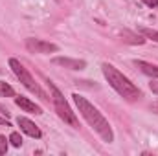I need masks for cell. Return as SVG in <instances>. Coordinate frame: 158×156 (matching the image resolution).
I'll return each instance as SVG.
<instances>
[{
	"mask_svg": "<svg viewBox=\"0 0 158 156\" xmlns=\"http://www.w3.org/2000/svg\"><path fill=\"white\" fill-rule=\"evenodd\" d=\"M151 88H153V90L158 94V84H156V83H151Z\"/></svg>",
	"mask_w": 158,
	"mask_h": 156,
	"instance_id": "obj_19",
	"label": "cell"
},
{
	"mask_svg": "<svg viewBox=\"0 0 158 156\" xmlns=\"http://www.w3.org/2000/svg\"><path fill=\"white\" fill-rule=\"evenodd\" d=\"M9 68L13 70V74L19 77V81L30 90V92H33V94H37V96H40V97H44V94H42V90H40V86L35 83V79L31 77V74L24 68V64L19 61V59H15V57H11L9 59Z\"/></svg>",
	"mask_w": 158,
	"mask_h": 156,
	"instance_id": "obj_3",
	"label": "cell"
},
{
	"mask_svg": "<svg viewBox=\"0 0 158 156\" xmlns=\"http://www.w3.org/2000/svg\"><path fill=\"white\" fill-rule=\"evenodd\" d=\"M140 33L143 35V37H147V39H153L158 42V31L156 30H149V28H142L140 30Z\"/></svg>",
	"mask_w": 158,
	"mask_h": 156,
	"instance_id": "obj_11",
	"label": "cell"
},
{
	"mask_svg": "<svg viewBox=\"0 0 158 156\" xmlns=\"http://www.w3.org/2000/svg\"><path fill=\"white\" fill-rule=\"evenodd\" d=\"M0 72H2V68H0Z\"/></svg>",
	"mask_w": 158,
	"mask_h": 156,
	"instance_id": "obj_21",
	"label": "cell"
},
{
	"mask_svg": "<svg viewBox=\"0 0 158 156\" xmlns=\"http://www.w3.org/2000/svg\"><path fill=\"white\" fill-rule=\"evenodd\" d=\"M74 97V103L77 105L79 112H81V116L86 119V123L107 142V143H110V142H114V132H112V129H110V125H109V121L103 117V114L86 99V97H83V96H79V94H74L72 96Z\"/></svg>",
	"mask_w": 158,
	"mask_h": 156,
	"instance_id": "obj_1",
	"label": "cell"
},
{
	"mask_svg": "<svg viewBox=\"0 0 158 156\" xmlns=\"http://www.w3.org/2000/svg\"><path fill=\"white\" fill-rule=\"evenodd\" d=\"M57 2H63V0H57Z\"/></svg>",
	"mask_w": 158,
	"mask_h": 156,
	"instance_id": "obj_20",
	"label": "cell"
},
{
	"mask_svg": "<svg viewBox=\"0 0 158 156\" xmlns=\"http://www.w3.org/2000/svg\"><path fill=\"white\" fill-rule=\"evenodd\" d=\"M17 123H19V127H20V130L22 132H26L28 136H31V138H37L39 140L40 136H42V132H40V129L31 121V119H28V117H20L17 119Z\"/></svg>",
	"mask_w": 158,
	"mask_h": 156,
	"instance_id": "obj_7",
	"label": "cell"
},
{
	"mask_svg": "<svg viewBox=\"0 0 158 156\" xmlns=\"http://www.w3.org/2000/svg\"><path fill=\"white\" fill-rule=\"evenodd\" d=\"M0 94H2V96H9V97H13V96H15V90H13L7 83H0Z\"/></svg>",
	"mask_w": 158,
	"mask_h": 156,
	"instance_id": "obj_12",
	"label": "cell"
},
{
	"mask_svg": "<svg viewBox=\"0 0 158 156\" xmlns=\"http://www.w3.org/2000/svg\"><path fill=\"white\" fill-rule=\"evenodd\" d=\"M121 37H123L125 42H131V44H143L145 42L143 35H138V33H132V31H127V30L121 31Z\"/></svg>",
	"mask_w": 158,
	"mask_h": 156,
	"instance_id": "obj_10",
	"label": "cell"
},
{
	"mask_svg": "<svg viewBox=\"0 0 158 156\" xmlns=\"http://www.w3.org/2000/svg\"><path fill=\"white\" fill-rule=\"evenodd\" d=\"M7 142L9 140H6V136H0V154L7 153Z\"/></svg>",
	"mask_w": 158,
	"mask_h": 156,
	"instance_id": "obj_14",
	"label": "cell"
},
{
	"mask_svg": "<svg viewBox=\"0 0 158 156\" xmlns=\"http://www.w3.org/2000/svg\"><path fill=\"white\" fill-rule=\"evenodd\" d=\"M0 114H2V116H9V110H7L4 105H0Z\"/></svg>",
	"mask_w": 158,
	"mask_h": 156,
	"instance_id": "obj_17",
	"label": "cell"
},
{
	"mask_svg": "<svg viewBox=\"0 0 158 156\" xmlns=\"http://www.w3.org/2000/svg\"><path fill=\"white\" fill-rule=\"evenodd\" d=\"M15 103H17L22 110H26V112H31V114H42V109H40L39 105H35L33 101H30L28 97L19 96V97H15Z\"/></svg>",
	"mask_w": 158,
	"mask_h": 156,
	"instance_id": "obj_8",
	"label": "cell"
},
{
	"mask_svg": "<svg viewBox=\"0 0 158 156\" xmlns=\"http://www.w3.org/2000/svg\"><path fill=\"white\" fill-rule=\"evenodd\" d=\"M134 64L149 77H158V66L156 64H151V63H145V61H134Z\"/></svg>",
	"mask_w": 158,
	"mask_h": 156,
	"instance_id": "obj_9",
	"label": "cell"
},
{
	"mask_svg": "<svg viewBox=\"0 0 158 156\" xmlns=\"http://www.w3.org/2000/svg\"><path fill=\"white\" fill-rule=\"evenodd\" d=\"M0 125H6V127H11V125H9V121H7V116H2V114H0Z\"/></svg>",
	"mask_w": 158,
	"mask_h": 156,
	"instance_id": "obj_16",
	"label": "cell"
},
{
	"mask_svg": "<svg viewBox=\"0 0 158 156\" xmlns=\"http://www.w3.org/2000/svg\"><path fill=\"white\" fill-rule=\"evenodd\" d=\"M50 92H52V99H53V105H55V110H57V114L61 119H64L66 123H70L72 127H79V121L76 114L72 112V109L68 107V103L64 101V97H63V94L50 83Z\"/></svg>",
	"mask_w": 158,
	"mask_h": 156,
	"instance_id": "obj_4",
	"label": "cell"
},
{
	"mask_svg": "<svg viewBox=\"0 0 158 156\" xmlns=\"http://www.w3.org/2000/svg\"><path fill=\"white\" fill-rule=\"evenodd\" d=\"M142 2H143L145 6H149L151 9H153V7H156V6H158V0H142Z\"/></svg>",
	"mask_w": 158,
	"mask_h": 156,
	"instance_id": "obj_15",
	"label": "cell"
},
{
	"mask_svg": "<svg viewBox=\"0 0 158 156\" xmlns=\"http://www.w3.org/2000/svg\"><path fill=\"white\" fill-rule=\"evenodd\" d=\"M151 109H153V112H156V114H158V101H156V103H153V107H151Z\"/></svg>",
	"mask_w": 158,
	"mask_h": 156,
	"instance_id": "obj_18",
	"label": "cell"
},
{
	"mask_svg": "<svg viewBox=\"0 0 158 156\" xmlns=\"http://www.w3.org/2000/svg\"><path fill=\"white\" fill-rule=\"evenodd\" d=\"M9 142H11V145H13V147H20V145H22V138H20V134H19V132H11Z\"/></svg>",
	"mask_w": 158,
	"mask_h": 156,
	"instance_id": "obj_13",
	"label": "cell"
},
{
	"mask_svg": "<svg viewBox=\"0 0 158 156\" xmlns=\"http://www.w3.org/2000/svg\"><path fill=\"white\" fill-rule=\"evenodd\" d=\"M101 70H103V76L109 81V84L118 92L119 96H123V97H127V99H136V97L142 96L140 88H138L129 77H125L119 70H116L112 64L105 63V64L101 66Z\"/></svg>",
	"mask_w": 158,
	"mask_h": 156,
	"instance_id": "obj_2",
	"label": "cell"
},
{
	"mask_svg": "<svg viewBox=\"0 0 158 156\" xmlns=\"http://www.w3.org/2000/svg\"><path fill=\"white\" fill-rule=\"evenodd\" d=\"M53 64L57 66H63V68H68V70H83L86 68V61L83 59H70V57H53L52 59Z\"/></svg>",
	"mask_w": 158,
	"mask_h": 156,
	"instance_id": "obj_6",
	"label": "cell"
},
{
	"mask_svg": "<svg viewBox=\"0 0 158 156\" xmlns=\"http://www.w3.org/2000/svg\"><path fill=\"white\" fill-rule=\"evenodd\" d=\"M26 48L31 53H55L59 50L57 44L42 40V39H26Z\"/></svg>",
	"mask_w": 158,
	"mask_h": 156,
	"instance_id": "obj_5",
	"label": "cell"
}]
</instances>
